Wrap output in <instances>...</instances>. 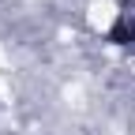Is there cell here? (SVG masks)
<instances>
[{"label":"cell","instance_id":"6da1fadb","mask_svg":"<svg viewBox=\"0 0 135 135\" xmlns=\"http://www.w3.org/2000/svg\"><path fill=\"white\" fill-rule=\"evenodd\" d=\"M109 41L128 49V53H135V4H124L120 15H116V23L109 30Z\"/></svg>","mask_w":135,"mask_h":135}]
</instances>
